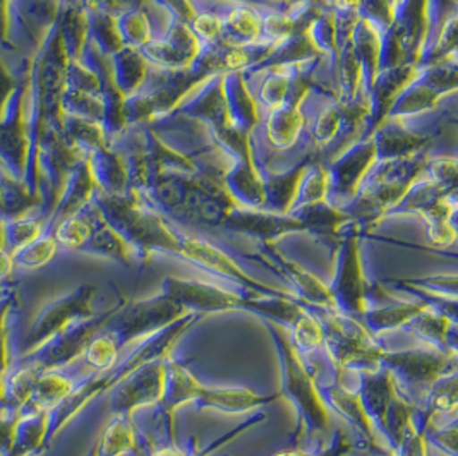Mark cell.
Here are the masks:
<instances>
[{
    "label": "cell",
    "mask_w": 458,
    "mask_h": 456,
    "mask_svg": "<svg viewBox=\"0 0 458 456\" xmlns=\"http://www.w3.org/2000/svg\"><path fill=\"white\" fill-rule=\"evenodd\" d=\"M455 54H450L448 57L429 65L416 67V74L398 91L395 100L392 102L386 112V117H403V115L424 112L437 104L443 95L455 91V81H457Z\"/></svg>",
    "instance_id": "cell-1"
},
{
    "label": "cell",
    "mask_w": 458,
    "mask_h": 456,
    "mask_svg": "<svg viewBox=\"0 0 458 456\" xmlns=\"http://www.w3.org/2000/svg\"><path fill=\"white\" fill-rule=\"evenodd\" d=\"M93 295H95L93 287H80L78 291H71L45 304L40 312L35 316L26 334L22 336L18 345L16 359H21L38 350L43 343H47L50 338L64 332L72 323L91 317Z\"/></svg>",
    "instance_id": "cell-2"
},
{
    "label": "cell",
    "mask_w": 458,
    "mask_h": 456,
    "mask_svg": "<svg viewBox=\"0 0 458 456\" xmlns=\"http://www.w3.org/2000/svg\"><path fill=\"white\" fill-rule=\"evenodd\" d=\"M375 160V146L371 138L359 136L354 143L340 151L325 166L327 172V205L340 207L354 198L359 182Z\"/></svg>",
    "instance_id": "cell-3"
},
{
    "label": "cell",
    "mask_w": 458,
    "mask_h": 456,
    "mask_svg": "<svg viewBox=\"0 0 458 456\" xmlns=\"http://www.w3.org/2000/svg\"><path fill=\"white\" fill-rule=\"evenodd\" d=\"M105 317H108V314L100 317L91 316L88 319L76 321L71 326H67L64 332L50 338L47 343H43L38 350L21 359L33 362L42 371L63 369L84 352L89 340L100 330Z\"/></svg>",
    "instance_id": "cell-4"
},
{
    "label": "cell",
    "mask_w": 458,
    "mask_h": 456,
    "mask_svg": "<svg viewBox=\"0 0 458 456\" xmlns=\"http://www.w3.org/2000/svg\"><path fill=\"white\" fill-rule=\"evenodd\" d=\"M145 63L162 69H184L189 67L198 54V42L189 24L172 20L164 35L138 48Z\"/></svg>",
    "instance_id": "cell-5"
},
{
    "label": "cell",
    "mask_w": 458,
    "mask_h": 456,
    "mask_svg": "<svg viewBox=\"0 0 458 456\" xmlns=\"http://www.w3.org/2000/svg\"><path fill=\"white\" fill-rule=\"evenodd\" d=\"M222 91L227 108L229 125L239 134L248 136L258 122L256 105L250 98L241 71H225L222 76Z\"/></svg>",
    "instance_id": "cell-6"
},
{
    "label": "cell",
    "mask_w": 458,
    "mask_h": 456,
    "mask_svg": "<svg viewBox=\"0 0 458 456\" xmlns=\"http://www.w3.org/2000/svg\"><path fill=\"white\" fill-rule=\"evenodd\" d=\"M48 412L22 405L7 456H37L47 444Z\"/></svg>",
    "instance_id": "cell-7"
},
{
    "label": "cell",
    "mask_w": 458,
    "mask_h": 456,
    "mask_svg": "<svg viewBox=\"0 0 458 456\" xmlns=\"http://www.w3.org/2000/svg\"><path fill=\"white\" fill-rule=\"evenodd\" d=\"M457 13V0H424V38L417 52L416 67L433 63L439 35Z\"/></svg>",
    "instance_id": "cell-8"
},
{
    "label": "cell",
    "mask_w": 458,
    "mask_h": 456,
    "mask_svg": "<svg viewBox=\"0 0 458 456\" xmlns=\"http://www.w3.org/2000/svg\"><path fill=\"white\" fill-rule=\"evenodd\" d=\"M351 43L354 52L357 67H359V95L369 98L371 86L375 81L376 69H377V50H379V38L375 31L364 21L355 22L354 30L351 33Z\"/></svg>",
    "instance_id": "cell-9"
},
{
    "label": "cell",
    "mask_w": 458,
    "mask_h": 456,
    "mask_svg": "<svg viewBox=\"0 0 458 456\" xmlns=\"http://www.w3.org/2000/svg\"><path fill=\"white\" fill-rule=\"evenodd\" d=\"M224 186L242 205L250 207H263V182L250 165V153L239 155L232 160L224 175Z\"/></svg>",
    "instance_id": "cell-10"
},
{
    "label": "cell",
    "mask_w": 458,
    "mask_h": 456,
    "mask_svg": "<svg viewBox=\"0 0 458 456\" xmlns=\"http://www.w3.org/2000/svg\"><path fill=\"white\" fill-rule=\"evenodd\" d=\"M42 369L26 359H16L11 369L4 374V401L21 409L33 394Z\"/></svg>",
    "instance_id": "cell-11"
},
{
    "label": "cell",
    "mask_w": 458,
    "mask_h": 456,
    "mask_svg": "<svg viewBox=\"0 0 458 456\" xmlns=\"http://www.w3.org/2000/svg\"><path fill=\"white\" fill-rule=\"evenodd\" d=\"M78 384L71 376L63 373V369L43 371L38 377L33 394L26 405L50 412L55 409L67 394L71 393Z\"/></svg>",
    "instance_id": "cell-12"
},
{
    "label": "cell",
    "mask_w": 458,
    "mask_h": 456,
    "mask_svg": "<svg viewBox=\"0 0 458 456\" xmlns=\"http://www.w3.org/2000/svg\"><path fill=\"white\" fill-rule=\"evenodd\" d=\"M146 65L138 48L123 46L114 54V80L121 95L129 97L140 88L145 78Z\"/></svg>",
    "instance_id": "cell-13"
},
{
    "label": "cell",
    "mask_w": 458,
    "mask_h": 456,
    "mask_svg": "<svg viewBox=\"0 0 458 456\" xmlns=\"http://www.w3.org/2000/svg\"><path fill=\"white\" fill-rule=\"evenodd\" d=\"M327 194V172L319 164H310L301 172L299 182L295 187V194L289 209L311 207L319 203Z\"/></svg>",
    "instance_id": "cell-14"
},
{
    "label": "cell",
    "mask_w": 458,
    "mask_h": 456,
    "mask_svg": "<svg viewBox=\"0 0 458 456\" xmlns=\"http://www.w3.org/2000/svg\"><path fill=\"white\" fill-rule=\"evenodd\" d=\"M117 35L124 46L141 48L143 45L153 40V30L146 18L143 7L125 11L117 16L115 22Z\"/></svg>",
    "instance_id": "cell-15"
},
{
    "label": "cell",
    "mask_w": 458,
    "mask_h": 456,
    "mask_svg": "<svg viewBox=\"0 0 458 456\" xmlns=\"http://www.w3.org/2000/svg\"><path fill=\"white\" fill-rule=\"evenodd\" d=\"M59 249V244L55 241V235L50 232L40 233L33 242L24 246L22 249L13 254L14 266H20L22 270H37L48 265Z\"/></svg>",
    "instance_id": "cell-16"
},
{
    "label": "cell",
    "mask_w": 458,
    "mask_h": 456,
    "mask_svg": "<svg viewBox=\"0 0 458 456\" xmlns=\"http://www.w3.org/2000/svg\"><path fill=\"white\" fill-rule=\"evenodd\" d=\"M18 297L13 291L0 293V374L7 373L14 364V350L11 345V316Z\"/></svg>",
    "instance_id": "cell-17"
},
{
    "label": "cell",
    "mask_w": 458,
    "mask_h": 456,
    "mask_svg": "<svg viewBox=\"0 0 458 456\" xmlns=\"http://www.w3.org/2000/svg\"><path fill=\"white\" fill-rule=\"evenodd\" d=\"M84 362L98 371L108 369L117 357V342L110 333H97L84 349Z\"/></svg>",
    "instance_id": "cell-18"
},
{
    "label": "cell",
    "mask_w": 458,
    "mask_h": 456,
    "mask_svg": "<svg viewBox=\"0 0 458 456\" xmlns=\"http://www.w3.org/2000/svg\"><path fill=\"white\" fill-rule=\"evenodd\" d=\"M42 233V224L33 218H18L5 224V250L14 254Z\"/></svg>",
    "instance_id": "cell-19"
},
{
    "label": "cell",
    "mask_w": 458,
    "mask_h": 456,
    "mask_svg": "<svg viewBox=\"0 0 458 456\" xmlns=\"http://www.w3.org/2000/svg\"><path fill=\"white\" fill-rule=\"evenodd\" d=\"M18 418H20L18 407L7 401H0V456L9 455Z\"/></svg>",
    "instance_id": "cell-20"
},
{
    "label": "cell",
    "mask_w": 458,
    "mask_h": 456,
    "mask_svg": "<svg viewBox=\"0 0 458 456\" xmlns=\"http://www.w3.org/2000/svg\"><path fill=\"white\" fill-rule=\"evenodd\" d=\"M14 270V259L13 254L7 250H0V282L9 278Z\"/></svg>",
    "instance_id": "cell-21"
},
{
    "label": "cell",
    "mask_w": 458,
    "mask_h": 456,
    "mask_svg": "<svg viewBox=\"0 0 458 456\" xmlns=\"http://www.w3.org/2000/svg\"><path fill=\"white\" fill-rule=\"evenodd\" d=\"M267 2H273V4H284V5H291V4L297 2V0H267Z\"/></svg>",
    "instance_id": "cell-22"
},
{
    "label": "cell",
    "mask_w": 458,
    "mask_h": 456,
    "mask_svg": "<svg viewBox=\"0 0 458 456\" xmlns=\"http://www.w3.org/2000/svg\"><path fill=\"white\" fill-rule=\"evenodd\" d=\"M0 401H4V376L0 374Z\"/></svg>",
    "instance_id": "cell-23"
},
{
    "label": "cell",
    "mask_w": 458,
    "mask_h": 456,
    "mask_svg": "<svg viewBox=\"0 0 458 456\" xmlns=\"http://www.w3.org/2000/svg\"><path fill=\"white\" fill-rule=\"evenodd\" d=\"M88 456H97V450H95V448H93V450H91V452H89V455Z\"/></svg>",
    "instance_id": "cell-24"
},
{
    "label": "cell",
    "mask_w": 458,
    "mask_h": 456,
    "mask_svg": "<svg viewBox=\"0 0 458 456\" xmlns=\"http://www.w3.org/2000/svg\"><path fill=\"white\" fill-rule=\"evenodd\" d=\"M2 291H0V293H2Z\"/></svg>",
    "instance_id": "cell-25"
}]
</instances>
